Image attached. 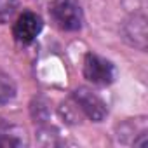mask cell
Returning <instances> with one entry per match:
<instances>
[{"label":"cell","mask_w":148,"mask_h":148,"mask_svg":"<svg viewBox=\"0 0 148 148\" xmlns=\"http://www.w3.org/2000/svg\"><path fill=\"white\" fill-rule=\"evenodd\" d=\"M49 14L54 25L64 32H79L84 25V14L79 0H52Z\"/></svg>","instance_id":"cell-1"},{"label":"cell","mask_w":148,"mask_h":148,"mask_svg":"<svg viewBox=\"0 0 148 148\" xmlns=\"http://www.w3.org/2000/svg\"><path fill=\"white\" fill-rule=\"evenodd\" d=\"M84 77L92 86H110L115 80V66L106 58H101L94 52H87L84 58Z\"/></svg>","instance_id":"cell-2"},{"label":"cell","mask_w":148,"mask_h":148,"mask_svg":"<svg viewBox=\"0 0 148 148\" xmlns=\"http://www.w3.org/2000/svg\"><path fill=\"white\" fill-rule=\"evenodd\" d=\"M73 103L77 105V108L92 122H103L108 115V108L105 101L89 87H79L73 91L71 94Z\"/></svg>","instance_id":"cell-3"},{"label":"cell","mask_w":148,"mask_h":148,"mask_svg":"<svg viewBox=\"0 0 148 148\" xmlns=\"http://www.w3.org/2000/svg\"><path fill=\"white\" fill-rule=\"evenodd\" d=\"M42 28H44L42 18L32 11H25L23 14L18 16V19L12 26V35L19 44H32L38 37Z\"/></svg>","instance_id":"cell-4"},{"label":"cell","mask_w":148,"mask_h":148,"mask_svg":"<svg viewBox=\"0 0 148 148\" xmlns=\"http://www.w3.org/2000/svg\"><path fill=\"white\" fill-rule=\"evenodd\" d=\"M146 134H148L146 119L139 117V119H129L122 125H119L117 138H119V143H120L125 136H131L127 145H131V146H143L146 143Z\"/></svg>","instance_id":"cell-5"},{"label":"cell","mask_w":148,"mask_h":148,"mask_svg":"<svg viewBox=\"0 0 148 148\" xmlns=\"http://www.w3.org/2000/svg\"><path fill=\"white\" fill-rule=\"evenodd\" d=\"M124 38L132 45L141 51L146 49V19L145 16H134L131 21L125 23L124 26Z\"/></svg>","instance_id":"cell-6"},{"label":"cell","mask_w":148,"mask_h":148,"mask_svg":"<svg viewBox=\"0 0 148 148\" xmlns=\"http://www.w3.org/2000/svg\"><path fill=\"white\" fill-rule=\"evenodd\" d=\"M25 132L7 122L0 120V146H25Z\"/></svg>","instance_id":"cell-7"},{"label":"cell","mask_w":148,"mask_h":148,"mask_svg":"<svg viewBox=\"0 0 148 148\" xmlns=\"http://www.w3.org/2000/svg\"><path fill=\"white\" fill-rule=\"evenodd\" d=\"M16 92L18 87L12 77L0 70V105H7L9 101H12L16 98Z\"/></svg>","instance_id":"cell-8"},{"label":"cell","mask_w":148,"mask_h":148,"mask_svg":"<svg viewBox=\"0 0 148 148\" xmlns=\"http://www.w3.org/2000/svg\"><path fill=\"white\" fill-rule=\"evenodd\" d=\"M18 9V0H0V23H7Z\"/></svg>","instance_id":"cell-9"}]
</instances>
